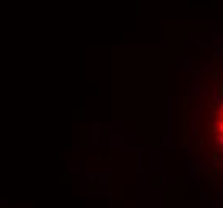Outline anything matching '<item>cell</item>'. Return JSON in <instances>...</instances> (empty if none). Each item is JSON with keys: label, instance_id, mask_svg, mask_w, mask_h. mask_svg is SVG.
<instances>
[{"label": "cell", "instance_id": "obj_1", "mask_svg": "<svg viewBox=\"0 0 223 208\" xmlns=\"http://www.w3.org/2000/svg\"><path fill=\"white\" fill-rule=\"evenodd\" d=\"M217 123H215V131H217V143L223 150V99L220 103V107L217 111Z\"/></svg>", "mask_w": 223, "mask_h": 208}]
</instances>
